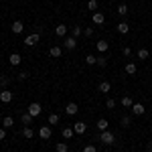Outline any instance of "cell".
<instances>
[{"mask_svg": "<svg viewBox=\"0 0 152 152\" xmlns=\"http://www.w3.org/2000/svg\"><path fill=\"white\" fill-rule=\"evenodd\" d=\"M91 35H94V28H83V37L85 39H89Z\"/></svg>", "mask_w": 152, "mask_h": 152, "instance_id": "cell-37", "label": "cell"}, {"mask_svg": "<svg viewBox=\"0 0 152 152\" xmlns=\"http://www.w3.org/2000/svg\"><path fill=\"white\" fill-rule=\"evenodd\" d=\"M136 69H138V67H136V63H132V61H130V63H126V73H128V75H134V73H136Z\"/></svg>", "mask_w": 152, "mask_h": 152, "instance_id": "cell-27", "label": "cell"}, {"mask_svg": "<svg viewBox=\"0 0 152 152\" xmlns=\"http://www.w3.org/2000/svg\"><path fill=\"white\" fill-rule=\"evenodd\" d=\"M61 134H63V138H65V140H69V138H73L75 130H73V128H63V132H61Z\"/></svg>", "mask_w": 152, "mask_h": 152, "instance_id": "cell-25", "label": "cell"}, {"mask_svg": "<svg viewBox=\"0 0 152 152\" xmlns=\"http://www.w3.org/2000/svg\"><path fill=\"white\" fill-rule=\"evenodd\" d=\"M6 138V128H0V140H4Z\"/></svg>", "mask_w": 152, "mask_h": 152, "instance_id": "cell-39", "label": "cell"}, {"mask_svg": "<svg viewBox=\"0 0 152 152\" xmlns=\"http://www.w3.org/2000/svg\"><path fill=\"white\" fill-rule=\"evenodd\" d=\"M20 122H23L24 126H31V124H33V116H31L28 112H23V114H20Z\"/></svg>", "mask_w": 152, "mask_h": 152, "instance_id": "cell-17", "label": "cell"}, {"mask_svg": "<svg viewBox=\"0 0 152 152\" xmlns=\"http://www.w3.org/2000/svg\"><path fill=\"white\" fill-rule=\"evenodd\" d=\"M49 55H51V57H53V59H59V57H61V55H63V49H61V47H57V45H55V47H51V49H49Z\"/></svg>", "mask_w": 152, "mask_h": 152, "instance_id": "cell-14", "label": "cell"}, {"mask_svg": "<svg viewBox=\"0 0 152 152\" xmlns=\"http://www.w3.org/2000/svg\"><path fill=\"white\" fill-rule=\"evenodd\" d=\"M73 130H75V134H85L87 124H85V122H75V124H73Z\"/></svg>", "mask_w": 152, "mask_h": 152, "instance_id": "cell-12", "label": "cell"}, {"mask_svg": "<svg viewBox=\"0 0 152 152\" xmlns=\"http://www.w3.org/2000/svg\"><path fill=\"white\" fill-rule=\"evenodd\" d=\"M118 14H120V16H126V14H128V6H126L124 2L118 6Z\"/></svg>", "mask_w": 152, "mask_h": 152, "instance_id": "cell-32", "label": "cell"}, {"mask_svg": "<svg viewBox=\"0 0 152 152\" xmlns=\"http://www.w3.org/2000/svg\"><path fill=\"white\" fill-rule=\"evenodd\" d=\"M105 107H107V110H114V107H116V99H112V97H110V99L105 102Z\"/></svg>", "mask_w": 152, "mask_h": 152, "instance_id": "cell-36", "label": "cell"}, {"mask_svg": "<svg viewBox=\"0 0 152 152\" xmlns=\"http://www.w3.org/2000/svg\"><path fill=\"white\" fill-rule=\"evenodd\" d=\"M10 31L14 33V35H23V31H24L23 20H14V23H12V26H10Z\"/></svg>", "mask_w": 152, "mask_h": 152, "instance_id": "cell-8", "label": "cell"}, {"mask_svg": "<svg viewBox=\"0 0 152 152\" xmlns=\"http://www.w3.org/2000/svg\"><path fill=\"white\" fill-rule=\"evenodd\" d=\"M0 122H2V116H0Z\"/></svg>", "mask_w": 152, "mask_h": 152, "instance_id": "cell-42", "label": "cell"}, {"mask_svg": "<svg viewBox=\"0 0 152 152\" xmlns=\"http://www.w3.org/2000/svg\"><path fill=\"white\" fill-rule=\"evenodd\" d=\"M63 47L67 49V51H73V49L77 47V39L75 37H65L63 39Z\"/></svg>", "mask_w": 152, "mask_h": 152, "instance_id": "cell-4", "label": "cell"}, {"mask_svg": "<svg viewBox=\"0 0 152 152\" xmlns=\"http://www.w3.org/2000/svg\"><path fill=\"white\" fill-rule=\"evenodd\" d=\"M87 10H91V12L97 10V0H87Z\"/></svg>", "mask_w": 152, "mask_h": 152, "instance_id": "cell-33", "label": "cell"}, {"mask_svg": "<svg viewBox=\"0 0 152 152\" xmlns=\"http://www.w3.org/2000/svg\"><path fill=\"white\" fill-rule=\"evenodd\" d=\"M83 35V28L81 26H73V28H71V37H75V39H77V37H81Z\"/></svg>", "mask_w": 152, "mask_h": 152, "instance_id": "cell-30", "label": "cell"}, {"mask_svg": "<svg viewBox=\"0 0 152 152\" xmlns=\"http://www.w3.org/2000/svg\"><path fill=\"white\" fill-rule=\"evenodd\" d=\"M83 152H97V148H95L94 144H85L83 146Z\"/></svg>", "mask_w": 152, "mask_h": 152, "instance_id": "cell-35", "label": "cell"}, {"mask_svg": "<svg viewBox=\"0 0 152 152\" xmlns=\"http://www.w3.org/2000/svg\"><path fill=\"white\" fill-rule=\"evenodd\" d=\"M55 150L57 152H67L69 146H67V142H57V144H55Z\"/></svg>", "mask_w": 152, "mask_h": 152, "instance_id": "cell-26", "label": "cell"}, {"mask_svg": "<svg viewBox=\"0 0 152 152\" xmlns=\"http://www.w3.org/2000/svg\"><path fill=\"white\" fill-rule=\"evenodd\" d=\"M95 65H97V67H102V69H104L105 65H107V59L104 57V53H102V55L97 57V63H95Z\"/></svg>", "mask_w": 152, "mask_h": 152, "instance_id": "cell-31", "label": "cell"}, {"mask_svg": "<svg viewBox=\"0 0 152 152\" xmlns=\"http://www.w3.org/2000/svg\"><path fill=\"white\" fill-rule=\"evenodd\" d=\"M118 33H120V35H128L130 33V24L128 23H118Z\"/></svg>", "mask_w": 152, "mask_h": 152, "instance_id": "cell-15", "label": "cell"}, {"mask_svg": "<svg viewBox=\"0 0 152 152\" xmlns=\"http://www.w3.org/2000/svg\"><path fill=\"white\" fill-rule=\"evenodd\" d=\"M0 102H2V104H10L12 102V91H8V89H0Z\"/></svg>", "mask_w": 152, "mask_h": 152, "instance_id": "cell-9", "label": "cell"}, {"mask_svg": "<svg viewBox=\"0 0 152 152\" xmlns=\"http://www.w3.org/2000/svg\"><path fill=\"white\" fill-rule=\"evenodd\" d=\"M8 83H10L8 75H0V89H8Z\"/></svg>", "mask_w": 152, "mask_h": 152, "instance_id": "cell-22", "label": "cell"}, {"mask_svg": "<svg viewBox=\"0 0 152 152\" xmlns=\"http://www.w3.org/2000/svg\"><path fill=\"white\" fill-rule=\"evenodd\" d=\"M77 112H79V105L75 104V102H69V104L65 105V114L67 116H77Z\"/></svg>", "mask_w": 152, "mask_h": 152, "instance_id": "cell-7", "label": "cell"}, {"mask_svg": "<svg viewBox=\"0 0 152 152\" xmlns=\"http://www.w3.org/2000/svg\"><path fill=\"white\" fill-rule=\"evenodd\" d=\"M95 128L99 130V132H104V130H107V128H110V122H107L105 118H99V120L95 122Z\"/></svg>", "mask_w": 152, "mask_h": 152, "instance_id": "cell-11", "label": "cell"}, {"mask_svg": "<svg viewBox=\"0 0 152 152\" xmlns=\"http://www.w3.org/2000/svg\"><path fill=\"white\" fill-rule=\"evenodd\" d=\"M85 63H87V65H95V63H97V57H95V55H87V57H85Z\"/></svg>", "mask_w": 152, "mask_h": 152, "instance_id": "cell-34", "label": "cell"}, {"mask_svg": "<svg viewBox=\"0 0 152 152\" xmlns=\"http://www.w3.org/2000/svg\"><path fill=\"white\" fill-rule=\"evenodd\" d=\"M99 142H104L105 146L114 144V142H116V136H114V132H110V130H104V132H99Z\"/></svg>", "mask_w": 152, "mask_h": 152, "instance_id": "cell-1", "label": "cell"}, {"mask_svg": "<svg viewBox=\"0 0 152 152\" xmlns=\"http://www.w3.org/2000/svg\"><path fill=\"white\" fill-rule=\"evenodd\" d=\"M132 116H144V112H146V107H144V104H140V102H136V104H132Z\"/></svg>", "mask_w": 152, "mask_h": 152, "instance_id": "cell-5", "label": "cell"}, {"mask_svg": "<svg viewBox=\"0 0 152 152\" xmlns=\"http://www.w3.org/2000/svg\"><path fill=\"white\" fill-rule=\"evenodd\" d=\"M95 49H97L99 53H105V51L110 49V45H107L105 41H97V43H95Z\"/></svg>", "mask_w": 152, "mask_h": 152, "instance_id": "cell-23", "label": "cell"}, {"mask_svg": "<svg viewBox=\"0 0 152 152\" xmlns=\"http://www.w3.org/2000/svg\"><path fill=\"white\" fill-rule=\"evenodd\" d=\"M0 104H2V102H0Z\"/></svg>", "mask_w": 152, "mask_h": 152, "instance_id": "cell-43", "label": "cell"}, {"mask_svg": "<svg viewBox=\"0 0 152 152\" xmlns=\"http://www.w3.org/2000/svg\"><path fill=\"white\" fill-rule=\"evenodd\" d=\"M91 20H94V24H104V23H105V16L102 14V12H94Z\"/></svg>", "mask_w": 152, "mask_h": 152, "instance_id": "cell-18", "label": "cell"}, {"mask_svg": "<svg viewBox=\"0 0 152 152\" xmlns=\"http://www.w3.org/2000/svg\"><path fill=\"white\" fill-rule=\"evenodd\" d=\"M67 31H69V28H67L65 24H57V26H55V35L57 37H67Z\"/></svg>", "mask_w": 152, "mask_h": 152, "instance_id": "cell-16", "label": "cell"}, {"mask_svg": "<svg viewBox=\"0 0 152 152\" xmlns=\"http://www.w3.org/2000/svg\"><path fill=\"white\" fill-rule=\"evenodd\" d=\"M120 124H122V128H130V124H132V116H122Z\"/></svg>", "mask_w": 152, "mask_h": 152, "instance_id": "cell-28", "label": "cell"}, {"mask_svg": "<svg viewBox=\"0 0 152 152\" xmlns=\"http://www.w3.org/2000/svg\"><path fill=\"white\" fill-rule=\"evenodd\" d=\"M2 124H4V128H6V130L12 128V126H14V120H12V116H4V118H2Z\"/></svg>", "mask_w": 152, "mask_h": 152, "instance_id": "cell-24", "label": "cell"}, {"mask_svg": "<svg viewBox=\"0 0 152 152\" xmlns=\"http://www.w3.org/2000/svg\"><path fill=\"white\" fill-rule=\"evenodd\" d=\"M132 104H134V99H132L130 95H124V97L120 99V105H122V107H132Z\"/></svg>", "mask_w": 152, "mask_h": 152, "instance_id": "cell-21", "label": "cell"}, {"mask_svg": "<svg viewBox=\"0 0 152 152\" xmlns=\"http://www.w3.org/2000/svg\"><path fill=\"white\" fill-rule=\"evenodd\" d=\"M136 57L140 59V61H146V59L150 57V51H148V49H138V53H136Z\"/></svg>", "mask_w": 152, "mask_h": 152, "instance_id": "cell-20", "label": "cell"}, {"mask_svg": "<svg viewBox=\"0 0 152 152\" xmlns=\"http://www.w3.org/2000/svg\"><path fill=\"white\" fill-rule=\"evenodd\" d=\"M146 152H152V142H148V146H146Z\"/></svg>", "mask_w": 152, "mask_h": 152, "instance_id": "cell-41", "label": "cell"}, {"mask_svg": "<svg viewBox=\"0 0 152 152\" xmlns=\"http://www.w3.org/2000/svg\"><path fill=\"white\" fill-rule=\"evenodd\" d=\"M124 55H126V57H130V55H132V49H130V47H124Z\"/></svg>", "mask_w": 152, "mask_h": 152, "instance_id": "cell-40", "label": "cell"}, {"mask_svg": "<svg viewBox=\"0 0 152 152\" xmlns=\"http://www.w3.org/2000/svg\"><path fill=\"white\" fill-rule=\"evenodd\" d=\"M20 61H23V57H20L18 53H10V57H8V63H10L12 67H18V65H20Z\"/></svg>", "mask_w": 152, "mask_h": 152, "instance_id": "cell-10", "label": "cell"}, {"mask_svg": "<svg viewBox=\"0 0 152 152\" xmlns=\"http://www.w3.org/2000/svg\"><path fill=\"white\" fill-rule=\"evenodd\" d=\"M26 112L31 114L33 118H37V116H41V112H43V107H41V104H37V102H33V104L26 107Z\"/></svg>", "mask_w": 152, "mask_h": 152, "instance_id": "cell-3", "label": "cell"}, {"mask_svg": "<svg viewBox=\"0 0 152 152\" xmlns=\"http://www.w3.org/2000/svg\"><path fill=\"white\" fill-rule=\"evenodd\" d=\"M20 134H23V138H24V140H31V138L35 136V130L31 128V126H24V128H23V132H20Z\"/></svg>", "mask_w": 152, "mask_h": 152, "instance_id": "cell-13", "label": "cell"}, {"mask_svg": "<svg viewBox=\"0 0 152 152\" xmlns=\"http://www.w3.org/2000/svg\"><path fill=\"white\" fill-rule=\"evenodd\" d=\"M51 134H53L51 126H41V128H39V138H41V140H49Z\"/></svg>", "mask_w": 152, "mask_h": 152, "instance_id": "cell-6", "label": "cell"}, {"mask_svg": "<svg viewBox=\"0 0 152 152\" xmlns=\"http://www.w3.org/2000/svg\"><path fill=\"white\" fill-rule=\"evenodd\" d=\"M97 89H99L102 94H110V89H112V83H110V81H102L99 85H97Z\"/></svg>", "mask_w": 152, "mask_h": 152, "instance_id": "cell-19", "label": "cell"}, {"mask_svg": "<svg viewBox=\"0 0 152 152\" xmlns=\"http://www.w3.org/2000/svg\"><path fill=\"white\" fill-rule=\"evenodd\" d=\"M39 39H41V33H33V35H28L24 39V45L26 47H35V45H39Z\"/></svg>", "mask_w": 152, "mask_h": 152, "instance_id": "cell-2", "label": "cell"}, {"mask_svg": "<svg viewBox=\"0 0 152 152\" xmlns=\"http://www.w3.org/2000/svg\"><path fill=\"white\" fill-rule=\"evenodd\" d=\"M59 120H61V116H59V114H55V112H53V114H51V116H49V124H51V126H55V124H59Z\"/></svg>", "mask_w": 152, "mask_h": 152, "instance_id": "cell-29", "label": "cell"}, {"mask_svg": "<svg viewBox=\"0 0 152 152\" xmlns=\"http://www.w3.org/2000/svg\"><path fill=\"white\" fill-rule=\"evenodd\" d=\"M18 79H20V81L28 79V71H20V73H18Z\"/></svg>", "mask_w": 152, "mask_h": 152, "instance_id": "cell-38", "label": "cell"}]
</instances>
